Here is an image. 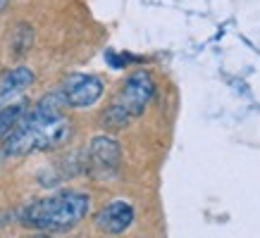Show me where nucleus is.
Segmentation results:
<instances>
[{"instance_id":"nucleus-11","label":"nucleus","mask_w":260,"mask_h":238,"mask_svg":"<svg viewBox=\"0 0 260 238\" xmlns=\"http://www.w3.org/2000/svg\"><path fill=\"white\" fill-rule=\"evenodd\" d=\"M29 238H53V236H48V233H36V236H29Z\"/></svg>"},{"instance_id":"nucleus-10","label":"nucleus","mask_w":260,"mask_h":238,"mask_svg":"<svg viewBox=\"0 0 260 238\" xmlns=\"http://www.w3.org/2000/svg\"><path fill=\"white\" fill-rule=\"evenodd\" d=\"M105 60L110 62V67H115V69H122L126 62H129V57H124V55H115L112 50H108L105 53Z\"/></svg>"},{"instance_id":"nucleus-2","label":"nucleus","mask_w":260,"mask_h":238,"mask_svg":"<svg viewBox=\"0 0 260 238\" xmlns=\"http://www.w3.org/2000/svg\"><path fill=\"white\" fill-rule=\"evenodd\" d=\"M91 212V195L86 190L64 188L50 193L46 198L31 200L19 210V224L39 233H62L74 229L79 222L86 219Z\"/></svg>"},{"instance_id":"nucleus-6","label":"nucleus","mask_w":260,"mask_h":238,"mask_svg":"<svg viewBox=\"0 0 260 238\" xmlns=\"http://www.w3.org/2000/svg\"><path fill=\"white\" fill-rule=\"evenodd\" d=\"M136 219V210L129 200H110L93 214V226L108 236H119L132 229Z\"/></svg>"},{"instance_id":"nucleus-3","label":"nucleus","mask_w":260,"mask_h":238,"mask_svg":"<svg viewBox=\"0 0 260 238\" xmlns=\"http://www.w3.org/2000/svg\"><path fill=\"white\" fill-rule=\"evenodd\" d=\"M155 98V81L150 71L136 69L124 79L117 95L110 100V105L103 112V122L108 129H124L136 117H141L148 103Z\"/></svg>"},{"instance_id":"nucleus-12","label":"nucleus","mask_w":260,"mask_h":238,"mask_svg":"<svg viewBox=\"0 0 260 238\" xmlns=\"http://www.w3.org/2000/svg\"><path fill=\"white\" fill-rule=\"evenodd\" d=\"M5 5H8V0H0V10H5Z\"/></svg>"},{"instance_id":"nucleus-1","label":"nucleus","mask_w":260,"mask_h":238,"mask_svg":"<svg viewBox=\"0 0 260 238\" xmlns=\"http://www.w3.org/2000/svg\"><path fill=\"white\" fill-rule=\"evenodd\" d=\"M64 107L67 103L60 88L43 95L34 107L26 110L15 131L3 141L5 157H24L31 152H48L64 145L72 136V122L64 117Z\"/></svg>"},{"instance_id":"nucleus-8","label":"nucleus","mask_w":260,"mask_h":238,"mask_svg":"<svg viewBox=\"0 0 260 238\" xmlns=\"http://www.w3.org/2000/svg\"><path fill=\"white\" fill-rule=\"evenodd\" d=\"M26 110H29L26 100H15V103L0 107V141H5L15 131V127L19 124V119L26 114Z\"/></svg>"},{"instance_id":"nucleus-9","label":"nucleus","mask_w":260,"mask_h":238,"mask_svg":"<svg viewBox=\"0 0 260 238\" xmlns=\"http://www.w3.org/2000/svg\"><path fill=\"white\" fill-rule=\"evenodd\" d=\"M34 41V29L29 24H19L15 29V36H12V50H15V55H24L29 46H31Z\"/></svg>"},{"instance_id":"nucleus-4","label":"nucleus","mask_w":260,"mask_h":238,"mask_svg":"<svg viewBox=\"0 0 260 238\" xmlns=\"http://www.w3.org/2000/svg\"><path fill=\"white\" fill-rule=\"evenodd\" d=\"M67 107L74 110H86L93 107L105 93V84L98 74H84V71H74L70 76H64L62 86H60Z\"/></svg>"},{"instance_id":"nucleus-5","label":"nucleus","mask_w":260,"mask_h":238,"mask_svg":"<svg viewBox=\"0 0 260 238\" xmlns=\"http://www.w3.org/2000/svg\"><path fill=\"white\" fill-rule=\"evenodd\" d=\"M119 165H122L119 143L110 136H93L88 143V172L98 179H112L117 176Z\"/></svg>"},{"instance_id":"nucleus-7","label":"nucleus","mask_w":260,"mask_h":238,"mask_svg":"<svg viewBox=\"0 0 260 238\" xmlns=\"http://www.w3.org/2000/svg\"><path fill=\"white\" fill-rule=\"evenodd\" d=\"M34 84V71L29 67H15L0 79V107L10 105L15 98L26 91Z\"/></svg>"},{"instance_id":"nucleus-13","label":"nucleus","mask_w":260,"mask_h":238,"mask_svg":"<svg viewBox=\"0 0 260 238\" xmlns=\"http://www.w3.org/2000/svg\"><path fill=\"white\" fill-rule=\"evenodd\" d=\"M3 160H5V152H3V148H0V162H3Z\"/></svg>"}]
</instances>
